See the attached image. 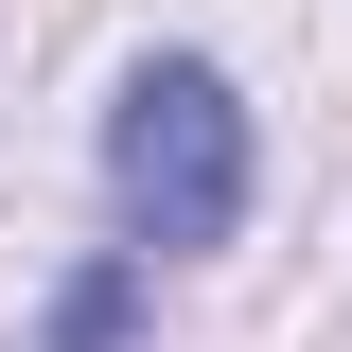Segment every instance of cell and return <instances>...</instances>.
I'll list each match as a JSON object with an SVG mask.
<instances>
[{
    "label": "cell",
    "mask_w": 352,
    "mask_h": 352,
    "mask_svg": "<svg viewBox=\"0 0 352 352\" xmlns=\"http://www.w3.org/2000/svg\"><path fill=\"white\" fill-rule=\"evenodd\" d=\"M264 194V141H247V88L212 71V53H141L124 88H106V212H124L141 264H194L229 247Z\"/></svg>",
    "instance_id": "obj_1"
},
{
    "label": "cell",
    "mask_w": 352,
    "mask_h": 352,
    "mask_svg": "<svg viewBox=\"0 0 352 352\" xmlns=\"http://www.w3.org/2000/svg\"><path fill=\"white\" fill-rule=\"evenodd\" d=\"M141 335V247H88L71 282H53V317H36V352H124Z\"/></svg>",
    "instance_id": "obj_2"
}]
</instances>
